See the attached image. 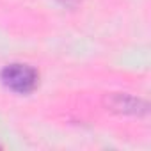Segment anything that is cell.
Segmentation results:
<instances>
[{
    "label": "cell",
    "instance_id": "6da1fadb",
    "mask_svg": "<svg viewBox=\"0 0 151 151\" xmlns=\"http://www.w3.org/2000/svg\"><path fill=\"white\" fill-rule=\"evenodd\" d=\"M2 78L6 86L16 93H30L37 84V73L27 64H11L4 69Z\"/></svg>",
    "mask_w": 151,
    "mask_h": 151
},
{
    "label": "cell",
    "instance_id": "7a4b0ae2",
    "mask_svg": "<svg viewBox=\"0 0 151 151\" xmlns=\"http://www.w3.org/2000/svg\"><path fill=\"white\" fill-rule=\"evenodd\" d=\"M107 105L119 114L144 116L147 112L146 101H142L135 96H130V94H112L110 98H107Z\"/></svg>",
    "mask_w": 151,
    "mask_h": 151
}]
</instances>
